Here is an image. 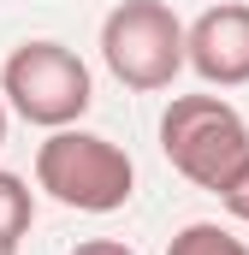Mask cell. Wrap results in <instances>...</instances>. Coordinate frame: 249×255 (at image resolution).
<instances>
[{
	"label": "cell",
	"mask_w": 249,
	"mask_h": 255,
	"mask_svg": "<svg viewBox=\"0 0 249 255\" xmlns=\"http://www.w3.org/2000/svg\"><path fill=\"white\" fill-rule=\"evenodd\" d=\"M36 184L54 196L60 208L77 214H119L136 190V166L113 136L95 130H48V142L36 148Z\"/></svg>",
	"instance_id": "cell-1"
},
{
	"label": "cell",
	"mask_w": 249,
	"mask_h": 255,
	"mask_svg": "<svg viewBox=\"0 0 249 255\" xmlns=\"http://www.w3.org/2000/svg\"><path fill=\"white\" fill-rule=\"evenodd\" d=\"M160 154L196 190H226V178L249 160V125L226 95H172L160 113Z\"/></svg>",
	"instance_id": "cell-2"
},
{
	"label": "cell",
	"mask_w": 249,
	"mask_h": 255,
	"mask_svg": "<svg viewBox=\"0 0 249 255\" xmlns=\"http://www.w3.org/2000/svg\"><path fill=\"white\" fill-rule=\"evenodd\" d=\"M101 60L124 89H172V77L190 65V30L166 0H119L101 18Z\"/></svg>",
	"instance_id": "cell-3"
},
{
	"label": "cell",
	"mask_w": 249,
	"mask_h": 255,
	"mask_svg": "<svg viewBox=\"0 0 249 255\" xmlns=\"http://www.w3.org/2000/svg\"><path fill=\"white\" fill-rule=\"evenodd\" d=\"M0 95L24 125L65 130L89 113L95 83H89V65L65 42H18L0 65Z\"/></svg>",
	"instance_id": "cell-4"
},
{
	"label": "cell",
	"mask_w": 249,
	"mask_h": 255,
	"mask_svg": "<svg viewBox=\"0 0 249 255\" xmlns=\"http://www.w3.org/2000/svg\"><path fill=\"white\" fill-rule=\"evenodd\" d=\"M190 71L208 89H244L249 83V6L244 0L208 6L190 24Z\"/></svg>",
	"instance_id": "cell-5"
},
{
	"label": "cell",
	"mask_w": 249,
	"mask_h": 255,
	"mask_svg": "<svg viewBox=\"0 0 249 255\" xmlns=\"http://www.w3.org/2000/svg\"><path fill=\"white\" fill-rule=\"evenodd\" d=\"M166 255H249V244L238 238V232L214 226V220H190L184 232H172Z\"/></svg>",
	"instance_id": "cell-6"
},
{
	"label": "cell",
	"mask_w": 249,
	"mask_h": 255,
	"mask_svg": "<svg viewBox=\"0 0 249 255\" xmlns=\"http://www.w3.org/2000/svg\"><path fill=\"white\" fill-rule=\"evenodd\" d=\"M30 220H36V196H30V184L18 178V172H6L0 166V238H24L30 232Z\"/></svg>",
	"instance_id": "cell-7"
},
{
	"label": "cell",
	"mask_w": 249,
	"mask_h": 255,
	"mask_svg": "<svg viewBox=\"0 0 249 255\" xmlns=\"http://www.w3.org/2000/svg\"><path fill=\"white\" fill-rule=\"evenodd\" d=\"M220 208H226L232 220H244V226H249V160L232 172V178H226V190H220Z\"/></svg>",
	"instance_id": "cell-8"
},
{
	"label": "cell",
	"mask_w": 249,
	"mask_h": 255,
	"mask_svg": "<svg viewBox=\"0 0 249 255\" xmlns=\"http://www.w3.org/2000/svg\"><path fill=\"white\" fill-rule=\"evenodd\" d=\"M71 255H136L130 244H119V238H83Z\"/></svg>",
	"instance_id": "cell-9"
},
{
	"label": "cell",
	"mask_w": 249,
	"mask_h": 255,
	"mask_svg": "<svg viewBox=\"0 0 249 255\" xmlns=\"http://www.w3.org/2000/svg\"><path fill=\"white\" fill-rule=\"evenodd\" d=\"M0 148H6V95H0Z\"/></svg>",
	"instance_id": "cell-10"
},
{
	"label": "cell",
	"mask_w": 249,
	"mask_h": 255,
	"mask_svg": "<svg viewBox=\"0 0 249 255\" xmlns=\"http://www.w3.org/2000/svg\"><path fill=\"white\" fill-rule=\"evenodd\" d=\"M0 255H18V244H12V238H0Z\"/></svg>",
	"instance_id": "cell-11"
}]
</instances>
